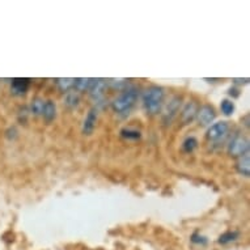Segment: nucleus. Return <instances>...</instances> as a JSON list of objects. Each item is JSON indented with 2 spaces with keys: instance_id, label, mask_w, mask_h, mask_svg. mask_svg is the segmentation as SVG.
Segmentation results:
<instances>
[{
  "instance_id": "4468645a",
  "label": "nucleus",
  "mask_w": 250,
  "mask_h": 250,
  "mask_svg": "<svg viewBox=\"0 0 250 250\" xmlns=\"http://www.w3.org/2000/svg\"><path fill=\"white\" fill-rule=\"evenodd\" d=\"M75 79L66 78V79H57V85L59 86V89L63 92H68L74 88Z\"/></svg>"
},
{
  "instance_id": "6ab92c4d",
  "label": "nucleus",
  "mask_w": 250,
  "mask_h": 250,
  "mask_svg": "<svg viewBox=\"0 0 250 250\" xmlns=\"http://www.w3.org/2000/svg\"><path fill=\"white\" fill-rule=\"evenodd\" d=\"M220 107H222V111L226 115H230L234 111L233 103L229 101V100H224V101L222 103V105H220Z\"/></svg>"
},
{
  "instance_id": "9b49d317",
  "label": "nucleus",
  "mask_w": 250,
  "mask_h": 250,
  "mask_svg": "<svg viewBox=\"0 0 250 250\" xmlns=\"http://www.w3.org/2000/svg\"><path fill=\"white\" fill-rule=\"evenodd\" d=\"M42 115H43V118H45L47 122H51V121L55 118V115H57V106H55V104H54L53 101H46V103L43 104Z\"/></svg>"
},
{
  "instance_id": "dca6fc26",
  "label": "nucleus",
  "mask_w": 250,
  "mask_h": 250,
  "mask_svg": "<svg viewBox=\"0 0 250 250\" xmlns=\"http://www.w3.org/2000/svg\"><path fill=\"white\" fill-rule=\"evenodd\" d=\"M30 110L34 115H41L43 110V101L41 99H34L30 105Z\"/></svg>"
},
{
  "instance_id": "39448f33",
  "label": "nucleus",
  "mask_w": 250,
  "mask_h": 250,
  "mask_svg": "<svg viewBox=\"0 0 250 250\" xmlns=\"http://www.w3.org/2000/svg\"><path fill=\"white\" fill-rule=\"evenodd\" d=\"M180 106H181V97L176 96V97H173L170 100V103H169L168 107H167V110H165L164 115H163V121H164L165 125H169V123H172V121L177 117V113L180 111Z\"/></svg>"
},
{
  "instance_id": "7ed1b4c3",
  "label": "nucleus",
  "mask_w": 250,
  "mask_h": 250,
  "mask_svg": "<svg viewBox=\"0 0 250 250\" xmlns=\"http://www.w3.org/2000/svg\"><path fill=\"white\" fill-rule=\"evenodd\" d=\"M249 151V142L244 136H234L228 146V152L232 156H245Z\"/></svg>"
},
{
  "instance_id": "6e6552de",
  "label": "nucleus",
  "mask_w": 250,
  "mask_h": 250,
  "mask_svg": "<svg viewBox=\"0 0 250 250\" xmlns=\"http://www.w3.org/2000/svg\"><path fill=\"white\" fill-rule=\"evenodd\" d=\"M216 114H215V110H213V107L208 106V105H205V106H202L198 109L197 113V118L198 122L203 125V126H207V125H211L213 119H215Z\"/></svg>"
},
{
  "instance_id": "f8f14e48",
  "label": "nucleus",
  "mask_w": 250,
  "mask_h": 250,
  "mask_svg": "<svg viewBox=\"0 0 250 250\" xmlns=\"http://www.w3.org/2000/svg\"><path fill=\"white\" fill-rule=\"evenodd\" d=\"M237 170L240 174L242 176L248 177L250 173V159H249V155L246 153L245 156H242L241 159L238 160L237 163Z\"/></svg>"
},
{
  "instance_id": "a211bd4d",
  "label": "nucleus",
  "mask_w": 250,
  "mask_h": 250,
  "mask_svg": "<svg viewBox=\"0 0 250 250\" xmlns=\"http://www.w3.org/2000/svg\"><path fill=\"white\" fill-rule=\"evenodd\" d=\"M240 236L238 232H227V233L222 234L220 237H219V242L220 244H228V242H232L234 240H237V237Z\"/></svg>"
},
{
  "instance_id": "423d86ee",
  "label": "nucleus",
  "mask_w": 250,
  "mask_h": 250,
  "mask_svg": "<svg viewBox=\"0 0 250 250\" xmlns=\"http://www.w3.org/2000/svg\"><path fill=\"white\" fill-rule=\"evenodd\" d=\"M88 90H89V95L95 100L103 99L104 93L106 90V83L101 79H92Z\"/></svg>"
},
{
  "instance_id": "ddd939ff",
  "label": "nucleus",
  "mask_w": 250,
  "mask_h": 250,
  "mask_svg": "<svg viewBox=\"0 0 250 250\" xmlns=\"http://www.w3.org/2000/svg\"><path fill=\"white\" fill-rule=\"evenodd\" d=\"M79 103H80V96H79L78 92H67L66 99H64V104H66L67 107L75 109L79 105Z\"/></svg>"
},
{
  "instance_id": "f03ea898",
  "label": "nucleus",
  "mask_w": 250,
  "mask_h": 250,
  "mask_svg": "<svg viewBox=\"0 0 250 250\" xmlns=\"http://www.w3.org/2000/svg\"><path fill=\"white\" fill-rule=\"evenodd\" d=\"M164 103V90L160 86H151L143 93V106L148 114H157Z\"/></svg>"
},
{
  "instance_id": "9d476101",
  "label": "nucleus",
  "mask_w": 250,
  "mask_h": 250,
  "mask_svg": "<svg viewBox=\"0 0 250 250\" xmlns=\"http://www.w3.org/2000/svg\"><path fill=\"white\" fill-rule=\"evenodd\" d=\"M30 82L29 79H15L12 82V92L15 95H24L28 90Z\"/></svg>"
},
{
  "instance_id": "1a4fd4ad",
  "label": "nucleus",
  "mask_w": 250,
  "mask_h": 250,
  "mask_svg": "<svg viewBox=\"0 0 250 250\" xmlns=\"http://www.w3.org/2000/svg\"><path fill=\"white\" fill-rule=\"evenodd\" d=\"M198 105L195 101H189L184 107V110L181 113V118H182V122L184 123H191L194 121V118L197 117L198 113Z\"/></svg>"
},
{
  "instance_id": "20e7f679",
  "label": "nucleus",
  "mask_w": 250,
  "mask_h": 250,
  "mask_svg": "<svg viewBox=\"0 0 250 250\" xmlns=\"http://www.w3.org/2000/svg\"><path fill=\"white\" fill-rule=\"evenodd\" d=\"M229 131V125L227 122H217L212 125L207 131V139L211 142H219L223 138H226Z\"/></svg>"
},
{
  "instance_id": "f3484780",
  "label": "nucleus",
  "mask_w": 250,
  "mask_h": 250,
  "mask_svg": "<svg viewBox=\"0 0 250 250\" xmlns=\"http://www.w3.org/2000/svg\"><path fill=\"white\" fill-rule=\"evenodd\" d=\"M121 135L123 136V138H126V139H138V138H140V132L138 131V130H135V128H123L122 131H121Z\"/></svg>"
},
{
  "instance_id": "2eb2a0df",
  "label": "nucleus",
  "mask_w": 250,
  "mask_h": 250,
  "mask_svg": "<svg viewBox=\"0 0 250 250\" xmlns=\"http://www.w3.org/2000/svg\"><path fill=\"white\" fill-rule=\"evenodd\" d=\"M90 80L92 79H84V78H80V79H75V84H74V88L76 89V92H84V90H88L90 85Z\"/></svg>"
},
{
  "instance_id": "0eeeda50",
  "label": "nucleus",
  "mask_w": 250,
  "mask_h": 250,
  "mask_svg": "<svg viewBox=\"0 0 250 250\" xmlns=\"http://www.w3.org/2000/svg\"><path fill=\"white\" fill-rule=\"evenodd\" d=\"M97 117H99V110L96 107L88 111V114L84 119V123H83V132L85 135H90L93 132L96 127V122H97Z\"/></svg>"
},
{
  "instance_id": "aec40b11",
  "label": "nucleus",
  "mask_w": 250,
  "mask_h": 250,
  "mask_svg": "<svg viewBox=\"0 0 250 250\" xmlns=\"http://www.w3.org/2000/svg\"><path fill=\"white\" fill-rule=\"evenodd\" d=\"M197 147V140L195 138H189L184 142V149L186 152H191L194 148Z\"/></svg>"
},
{
  "instance_id": "f257e3e1",
  "label": "nucleus",
  "mask_w": 250,
  "mask_h": 250,
  "mask_svg": "<svg viewBox=\"0 0 250 250\" xmlns=\"http://www.w3.org/2000/svg\"><path fill=\"white\" fill-rule=\"evenodd\" d=\"M136 100H138V90L134 86H130L126 90H123L118 97H115L114 101L111 103V106L115 113L126 115L135 106Z\"/></svg>"
}]
</instances>
